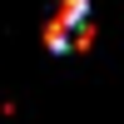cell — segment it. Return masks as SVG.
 I'll list each match as a JSON object with an SVG mask.
<instances>
[{
  "label": "cell",
  "mask_w": 124,
  "mask_h": 124,
  "mask_svg": "<svg viewBox=\"0 0 124 124\" xmlns=\"http://www.w3.org/2000/svg\"><path fill=\"white\" fill-rule=\"evenodd\" d=\"M94 40V25H89V5L85 0H60V10L45 25V45L55 55H70V50H89Z\"/></svg>",
  "instance_id": "cell-1"
}]
</instances>
